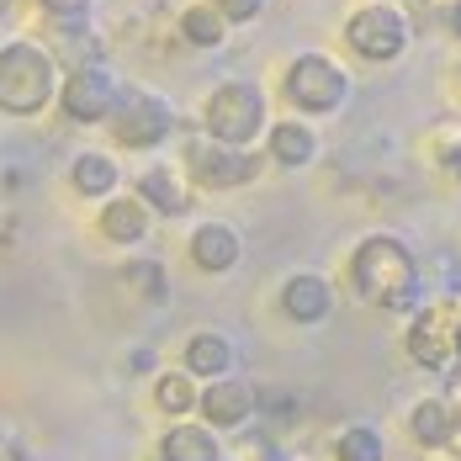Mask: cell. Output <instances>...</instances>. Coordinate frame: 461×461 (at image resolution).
Masks as SVG:
<instances>
[{
  "instance_id": "29",
  "label": "cell",
  "mask_w": 461,
  "mask_h": 461,
  "mask_svg": "<svg viewBox=\"0 0 461 461\" xmlns=\"http://www.w3.org/2000/svg\"><path fill=\"white\" fill-rule=\"evenodd\" d=\"M440 165H446V170H451V176H456V181H461V139L451 143V154H446V159H440Z\"/></svg>"
},
{
  "instance_id": "33",
  "label": "cell",
  "mask_w": 461,
  "mask_h": 461,
  "mask_svg": "<svg viewBox=\"0 0 461 461\" xmlns=\"http://www.w3.org/2000/svg\"><path fill=\"white\" fill-rule=\"evenodd\" d=\"M393 5H398V0H393Z\"/></svg>"
},
{
  "instance_id": "24",
  "label": "cell",
  "mask_w": 461,
  "mask_h": 461,
  "mask_svg": "<svg viewBox=\"0 0 461 461\" xmlns=\"http://www.w3.org/2000/svg\"><path fill=\"white\" fill-rule=\"evenodd\" d=\"M207 5H212L229 27H233V22H255V16L266 11V0H207Z\"/></svg>"
},
{
  "instance_id": "23",
  "label": "cell",
  "mask_w": 461,
  "mask_h": 461,
  "mask_svg": "<svg viewBox=\"0 0 461 461\" xmlns=\"http://www.w3.org/2000/svg\"><path fill=\"white\" fill-rule=\"evenodd\" d=\"M122 276L139 286L143 297H165V266H154V260H143V266H133V271H122Z\"/></svg>"
},
{
  "instance_id": "6",
  "label": "cell",
  "mask_w": 461,
  "mask_h": 461,
  "mask_svg": "<svg viewBox=\"0 0 461 461\" xmlns=\"http://www.w3.org/2000/svg\"><path fill=\"white\" fill-rule=\"evenodd\" d=\"M281 91L303 117H334L350 101V75L329 53H297L281 75Z\"/></svg>"
},
{
  "instance_id": "19",
  "label": "cell",
  "mask_w": 461,
  "mask_h": 461,
  "mask_svg": "<svg viewBox=\"0 0 461 461\" xmlns=\"http://www.w3.org/2000/svg\"><path fill=\"white\" fill-rule=\"evenodd\" d=\"M382 456H387V440L371 424H350V429L334 435V461H382Z\"/></svg>"
},
{
  "instance_id": "20",
  "label": "cell",
  "mask_w": 461,
  "mask_h": 461,
  "mask_svg": "<svg viewBox=\"0 0 461 461\" xmlns=\"http://www.w3.org/2000/svg\"><path fill=\"white\" fill-rule=\"evenodd\" d=\"M154 409L170 419H181L196 409V382H191V371H165L159 382H154Z\"/></svg>"
},
{
  "instance_id": "26",
  "label": "cell",
  "mask_w": 461,
  "mask_h": 461,
  "mask_svg": "<svg viewBox=\"0 0 461 461\" xmlns=\"http://www.w3.org/2000/svg\"><path fill=\"white\" fill-rule=\"evenodd\" d=\"M456 5H461V0H409V11H414L419 22H446Z\"/></svg>"
},
{
  "instance_id": "17",
  "label": "cell",
  "mask_w": 461,
  "mask_h": 461,
  "mask_svg": "<svg viewBox=\"0 0 461 461\" xmlns=\"http://www.w3.org/2000/svg\"><path fill=\"white\" fill-rule=\"evenodd\" d=\"M409 435L424 451H446V440H451V403H446V393L419 398L414 414H409Z\"/></svg>"
},
{
  "instance_id": "21",
  "label": "cell",
  "mask_w": 461,
  "mask_h": 461,
  "mask_svg": "<svg viewBox=\"0 0 461 461\" xmlns=\"http://www.w3.org/2000/svg\"><path fill=\"white\" fill-rule=\"evenodd\" d=\"M69 181H75L80 196H106V191H117V165L106 154H80L75 170H69Z\"/></svg>"
},
{
  "instance_id": "28",
  "label": "cell",
  "mask_w": 461,
  "mask_h": 461,
  "mask_svg": "<svg viewBox=\"0 0 461 461\" xmlns=\"http://www.w3.org/2000/svg\"><path fill=\"white\" fill-rule=\"evenodd\" d=\"M0 461H27V451H22L11 435H0Z\"/></svg>"
},
{
  "instance_id": "18",
  "label": "cell",
  "mask_w": 461,
  "mask_h": 461,
  "mask_svg": "<svg viewBox=\"0 0 461 461\" xmlns=\"http://www.w3.org/2000/svg\"><path fill=\"white\" fill-rule=\"evenodd\" d=\"M101 233H106L112 244H143V239H149V207H143L139 196L106 202V207H101Z\"/></svg>"
},
{
  "instance_id": "4",
  "label": "cell",
  "mask_w": 461,
  "mask_h": 461,
  "mask_svg": "<svg viewBox=\"0 0 461 461\" xmlns=\"http://www.w3.org/2000/svg\"><path fill=\"white\" fill-rule=\"evenodd\" d=\"M202 122H207V139L249 149L266 133V91L255 80H223L202 101Z\"/></svg>"
},
{
  "instance_id": "7",
  "label": "cell",
  "mask_w": 461,
  "mask_h": 461,
  "mask_svg": "<svg viewBox=\"0 0 461 461\" xmlns=\"http://www.w3.org/2000/svg\"><path fill=\"white\" fill-rule=\"evenodd\" d=\"M260 154L255 149H233V143H218V139H196L185 143V176L191 185L202 191H239L260 176Z\"/></svg>"
},
{
  "instance_id": "2",
  "label": "cell",
  "mask_w": 461,
  "mask_h": 461,
  "mask_svg": "<svg viewBox=\"0 0 461 461\" xmlns=\"http://www.w3.org/2000/svg\"><path fill=\"white\" fill-rule=\"evenodd\" d=\"M403 350L419 371L451 376L461 366V297H440V303H419L403 329Z\"/></svg>"
},
{
  "instance_id": "15",
  "label": "cell",
  "mask_w": 461,
  "mask_h": 461,
  "mask_svg": "<svg viewBox=\"0 0 461 461\" xmlns=\"http://www.w3.org/2000/svg\"><path fill=\"white\" fill-rule=\"evenodd\" d=\"M159 461H223L212 424H170L159 440Z\"/></svg>"
},
{
  "instance_id": "8",
  "label": "cell",
  "mask_w": 461,
  "mask_h": 461,
  "mask_svg": "<svg viewBox=\"0 0 461 461\" xmlns=\"http://www.w3.org/2000/svg\"><path fill=\"white\" fill-rule=\"evenodd\" d=\"M170 128H176V112H170L165 95L128 91V95H117V106H112V133H117L122 149H154V143L170 139Z\"/></svg>"
},
{
  "instance_id": "11",
  "label": "cell",
  "mask_w": 461,
  "mask_h": 461,
  "mask_svg": "<svg viewBox=\"0 0 461 461\" xmlns=\"http://www.w3.org/2000/svg\"><path fill=\"white\" fill-rule=\"evenodd\" d=\"M196 409H202V419L212 429H233V424H244L255 414V387L239 382V376H218V382H207L196 393Z\"/></svg>"
},
{
  "instance_id": "1",
  "label": "cell",
  "mask_w": 461,
  "mask_h": 461,
  "mask_svg": "<svg viewBox=\"0 0 461 461\" xmlns=\"http://www.w3.org/2000/svg\"><path fill=\"white\" fill-rule=\"evenodd\" d=\"M350 286L356 297L393 313V319H409L419 303H424V276H419L414 249L398 239V233H366L356 249H350Z\"/></svg>"
},
{
  "instance_id": "27",
  "label": "cell",
  "mask_w": 461,
  "mask_h": 461,
  "mask_svg": "<svg viewBox=\"0 0 461 461\" xmlns=\"http://www.w3.org/2000/svg\"><path fill=\"white\" fill-rule=\"evenodd\" d=\"M38 5H43V11H53L64 27H69L75 16H86V11H91V0H38Z\"/></svg>"
},
{
  "instance_id": "25",
  "label": "cell",
  "mask_w": 461,
  "mask_h": 461,
  "mask_svg": "<svg viewBox=\"0 0 461 461\" xmlns=\"http://www.w3.org/2000/svg\"><path fill=\"white\" fill-rule=\"evenodd\" d=\"M446 403H451V440L446 451L461 461V371H451V387H446Z\"/></svg>"
},
{
  "instance_id": "9",
  "label": "cell",
  "mask_w": 461,
  "mask_h": 461,
  "mask_svg": "<svg viewBox=\"0 0 461 461\" xmlns=\"http://www.w3.org/2000/svg\"><path fill=\"white\" fill-rule=\"evenodd\" d=\"M117 106V86L101 64H75V75L64 80V112L75 122H106Z\"/></svg>"
},
{
  "instance_id": "32",
  "label": "cell",
  "mask_w": 461,
  "mask_h": 461,
  "mask_svg": "<svg viewBox=\"0 0 461 461\" xmlns=\"http://www.w3.org/2000/svg\"><path fill=\"white\" fill-rule=\"evenodd\" d=\"M456 75H461V64H456Z\"/></svg>"
},
{
  "instance_id": "10",
  "label": "cell",
  "mask_w": 461,
  "mask_h": 461,
  "mask_svg": "<svg viewBox=\"0 0 461 461\" xmlns=\"http://www.w3.org/2000/svg\"><path fill=\"white\" fill-rule=\"evenodd\" d=\"M281 313L303 329H313L334 313V286L319 276V271H297V276L281 281Z\"/></svg>"
},
{
  "instance_id": "3",
  "label": "cell",
  "mask_w": 461,
  "mask_h": 461,
  "mask_svg": "<svg viewBox=\"0 0 461 461\" xmlns=\"http://www.w3.org/2000/svg\"><path fill=\"white\" fill-rule=\"evenodd\" d=\"M59 91V64L38 43H11L0 48V112L11 117H32L43 112Z\"/></svg>"
},
{
  "instance_id": "12",
  "label": "cell",
  "mask_w": 461,
  "mask_h": 461,
  "mask_svg": "<svg viewBox=\"0 0 461 461\" xmlns=\"http://www.w3.org/2000/svg\"><path fill=\"white\" fill-rule=\"evenodd\" d=\"M239 255H244V244H239L233 223H202L191 233V266L207 271V276H229L239 266Z\"/></svg>"
},
{
  "instance_id": "31",
  "label": "cell",
  "mask_w": 461,
  "mask_h": 461,
  "mask_svg": "<svg viewBox=\"0 0 461 461\" xmlns=\"http://www.w3.org/2000/svg\"><path fill=\"white\" fill-rule=\"evenodd\" d=\"M5 5H11V0H0V11H5Z\"/></svg>"
},
{
  "instance_id": "13",
  "label": "cell",
  "mask_w": 461,
  "mask_h": 461,
  "mask_svg": "<svg viewBox=\"0 0 461 461\" xmlns=\"http://www.w3.org/2000/svg\"><path fill=\"white\" fill-rule=\"evenodd\" d=\"M266 149H271V159H276L281 170H303V165L319 159V133L303 117H286V122H271Z\"/></svg>"
},
{
  "instance_id": "14",
  "label": "cell",
  "mask_w": 461,
  "mask_h": 461,
  "mask_svg": "<svg viewBox=\"0 0 461 461\" xmlns=\"http://www.w3.org/2000/svg\"><path fill=\"white\" fill-rule=\"evenodd\" d=\"M185 371L191 376H207V382H218V376H233V339L229 334H212V329H202V334H191L185 339Z\"/></svg>"
},
{
  "instance_id": "5",
  "label": "cell",
  "mask_w": 461,
  "mask_h": 461,
  "mask_svg": "<svg viewBox=\"0 0 461 461\" xmlns=\"http://www.w3.org/2000/svg\"><path fill=\"white\" fill-rule=\"evenodd\" d=\"M409 38H414V22H409V11L393 5V0H366V5H356L350 22H345V43H350L356 59H366V64H393V59H403Z\"/></svg>"
},
{
  "instance_id": "22",
  "label": "cell",
  "mask_w": 461,
  "mask_h": 461,
  "mask_svg": "<svg viewBox=\"0 0 461 461\" xmlns=\"http://www.w3.org/2000/svg\"><path fill=\"white\" fill-rule=\"evenodd\" d=\"M181 38L191 48H218L229 38V22L212 5H191V11H181Z\"/></svg>"
},
{
  "instance_id": "16",
  "label": "cell",
  "mask_w": 461,
  "mask_h": 461,
  "mask_svg": "<svg viewBox=\"0 0 461 461\" xmlns=\"http://www.w3.org/2000/svg\"><path fill=\"white\" fill-rule=\"evenodd\" d=\"M139 202L143 207H154V212H165V218H185L191 212V191L176 170H165V165H154V170H143L139 176Z\"/></svg>"
},
{
  "instance_id": "30",
  "label": "cell",
  "mask_w": 461,
  "mask_h": 461,
  "mask_svg": "<svg viewBox=\"0 0 461 461\" xmlns=\"http://www.w3.org/2000/svg\"><path fill=\"white\" fill-rule=\"evenodd\" d=\"M446 27H451V38H461V5L451 11V16H446Z\"/></svg>"
}]
</instances>
